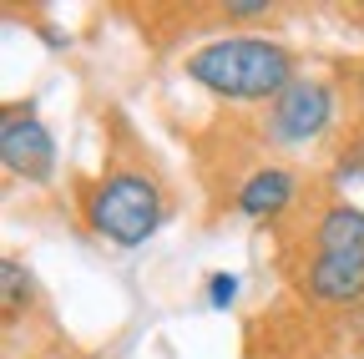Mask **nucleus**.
<instances>
[{"instance_id": "1a4fd4ad", "label": "nucleus", "mask_w": 364, "mask_h": 359, "mask_svg": "<svg viewBox=\"0 0 364 359\" xmlns=\"http://www.w3.org/2000/svg\"><path fill=\"white\" fill-rule=\"evenodd\" d=\"M208 289H213V294H208V299H213V309H228V304L238 299V279H233V274H213V279H208Z\"/></svg>"}, {"instance_id": "6e6552de", "label": "nucleus", "mask_w": 364, "mask_h": 359, "mask_svg": "<svg viewBox=\"0 0 364 359\" xmlns=\"http://www.w3.org/2000/svg\"><path fill=\"white\" fill-rule=\"evenodd\" d=\"M0 284H6V294H0V299H6V314H16L21 304H31V274L21 268V258L0 263Z\"/></svg>"}, {"instance_id": "9d476101", "label": "nucleus", "mask_w": 364, "mask_h": 359, "mask_svg": "<svg viewBox=\"0 0 364 359\" xmlns=\"http://www.w3.org/2000/svg\"><path fill=\"white\" fill-rule=\"evenodd\" d=\"M339 177H364V137L339 152Z\"/></svg>"}, {"instance_id": "f257e3e1", "label": "nucleus", "mask_w": 364, "mask_h": 359, "mask_svg": "<svg viewBox=\"0 0 364 359\" xmlns=\"http://www.w3.org/2000/svg\"><path fill=\"white\" fill-rule=\"evenodd\" d=\"M188 76L228 102H279L294 76V51L268 36H218L188 56Z\"/></svg>"}, {"instance_id": "0eeeda50", "label": "nucleus", "mask_w": 364, "mask_h": 359, "mask_svg": "<svg viewBox=\"0 0 364 359\" xmlns=\"http://www.w3.org/2000/svg\"><path fill=\"white\" fill-rule=\"evenodd\" d=\"M294 172L284 167H258L248 183L238 188V213L243 218H273V213H284L294 203Z\"/></svg>"}, {"instance_id": "39448f33", "label": "nucleus", "mask_w": 364, "mask_h": 359, "mask_svg": "<svg viewBox=\"0 0 364 359\" xmlns=\"http://www.w3.org/2000/svg\"><path fill=\"white\" fill-rule=\"evenodd\" d=\"M304 294H309L314 304H329V309L359 304V299H364V263H354V258H329V253H314L309 274H304Z\"/></svg>"}, {"instance_id": "f8f14e48", "label": "nucleus", "mask_w": 364, "mask_h": 359, "mask_svg": "<svg viewBox=\"0 0 364 359\" xmlns=\"http://www.w3.org/2000/svg\"><path fill=\"white\" fill-rule=\"evenodd\" d=\"M359 102H364V76H359Z\"/></svg>"}, {"instance_id": "9b49d317", "label": "nucleus", "mask_w": 364, "mask_h": 359, "mask_svg": "<svg viewBox=\"0 0 364 359\" xmlns=\"http://www.w3.org/2000/svg\"><path fill=\"white\" fill-rule=\"evenodd\" d=\"M263 11H268V0H228V16H238V21L263 16Z\"/></svg>"}, {"instance_id": "20e7f679", "label": "nucleus", "mask_w": 364, "mask_h": 359, "mask_svg": "<svg viewBox=\"0 0 364 359\" xmlns=\"http://www.w3.org/2000/svg\"><path fill=\"white\" fill-rule=\"evenodd\" d=\"M0 157L26 183H51L56 177V142L31 107H6V117H0Z\"/></svg>"}, {"instance_id": "7ed1b4c3", "label": "nucleus", "mask_w": 364, "mask_h": 359, "mask_svg": "<svg viewBox=\"0 0 364 359\" xmlns=\"http://www.w3.org/2000/svg\"><path fill=\"white\" fill-rule=\"evenodd\" d=\"M329 122H334V92L324 81L299 76L279 102H268L263 132H268V142H279V147H304L314 137H324Z\"/></svg>"}, {"instance_id": "423d86ee", "label": "nucleus", "mask_w": 364, "mask_h": 359, "mask_svg": "<svg viewBox=\"0 0 364 359\" xmlns=\"http://www.w3.org/2000/svg\"><path fill=\"white\" fill-rule=\"evenodd\" d=\"M314 243H318V253H329V258H354V263H364V213L349 208V203H329L324 218H318Z\"/></svg>"}, {"instance_id": "f03ea898", "label": "nucleus", "mask_w": 364, "mask_h": 359, "mask_svg": "<svg viewBox=\"0 0 364 359\" xmlns=\"http://www.w3.org/2000/svg\"><path fill=\"white\" fill-rule=\"evenodd\" d=\"M162 218H167V208H162L157 183H147V177H136V172L107 177V183H97L91 198H86L91 233L117 243V248H142L162 228Z\"/></svg>"}]
</instances>
